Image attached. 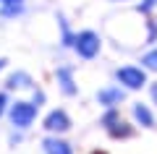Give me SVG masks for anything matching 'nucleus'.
<instances>
[{"label": "nucleus", "instance_id": "13", "mask_svg": "<svg viewBox=\"0 0 157 154\" xmlns=\"http://www.w3.org/2000/svg\"><path fill=\"white\" fill-rule=\"evenodd\" d=\"M155 6H157V0H144V3L139 6V11H141V13H149Z\"/></svg>", "mask_w": 157, "mask_h": 154}, {"label": "nucleus", "instance_id": "3", "mask_svg": "<svg viewBox=\"0 0 157 154\" xmlns=\"http://www.w3.org/2000/svg\"><path fill=\"white\" fill-rule=\"evenodd\" d=\"M118 81L123 84V86H128V89H141V86L147 84V76H144V71H141V68L126 66V68H121V71H118Z\"/></svg>", "mask_w": 157, "mask_h": 154}, {"label": "nucleus", "instance_id": "1", "mask_svg": "<svg viewBox=\"0 0 157 154\" xmlns=\"http://www.w3.org/2000/svg\"><path fill=\"white\" fill-rule=\"evenodd\" d=\"M73 47H76V52L81 58H94L97 52H100V37H97L94 32H81L76 39H73Z\"/></svg>", "mask_w": 157, "mask_h": 154}, {"label": "nucleus", "instance_id": "6", "mask_svg": "<svg viewBox=\"0 0 157 154\" xmlns=\"http://www.w3.org/2000/svg\"><path fill=\"white\" fill-rule=\"evenodd\" d=\"M45 152L47 154H73L71 146H68L66 141H60V138H47L45 141Z\"/></svg>", "mask_w": 157, "mask_h": 154}, {"label": "nucleus", "instance_id": "9", "mask_svg": "<svg viewBox=\"0 0 157 154\" xmlns=\"http://www.w3.org/2000/svg\"><path fill=\"white\" fill-rule=\"evenodd\" d=\"M24 0H3V16H16L21 11Z\"/></svg>", "mask_w": 157, "mask_h": 154}, {"label": "nucleus", "instance_id": "17", "mask_svg": "<svg viewBox=\"0 0 157 154\" xmlns=\"http://www.w3.org/2000/svg\"><path fill=\"white\" fill-rule=\"evenodd\" d=\"M94 154H100V152H94Z\"/></svg>", "mask_w": 157, "mask_h": 154}, {"label": "nucleus", "instance_id": "8", "mask_svg": "<svg viewBox=\"0 0 157 154\" xmlns=\"http://www.w3.org/2000/svg\"><path fill=\"white\" fill-rule=\"evenodd\" d=\"M58 81H60V86H63L66 94H76V86H73V78H71V71L68 68H60L58 71Z\"/></svg>", "mask_w": 157, "mask_h": 154}, {"label": "nucleus", "instance_id": "12", "mask_svg": "<svg viewBox=\"0 0 157 154\" xmlns=\"http://www.w3.org/2000/svg\"><path fill=\"white\" fill-rule=\"evenodd\" d=\"M141 63H144L147 68H152V71H157V50L147 52V55H144V60H141Z\"/></svg>", "mask_w": 157, "mask_h": 154}, {"label": "nucleus", "instance_id": "11", "mask_svg": "<svg viewBox=\"0 0 157 154\" xmlns=\"http://www.w3.org/2000/svg\"><path fill=\"white\" fill-rule=\"evenodd\" d=\"M110 133H113V136H131V128L128 126H126V123H121V120H115V123H113V126H110Z\"/></svg>", "mask_w": 157, "mask_h": 154}, {"label": "nucleus", "instance_id": "15", "mask_svg": "<svg viewBox=\"0 0 157 154\" xmlns=\"http://www.w3.org/2000/svg\"><path fill=\"white\" fill-rule=\"evenodd\" d=\"M152 97H155V102H157V84L152 86Z\"/></svg>", "mask_w": 157, "mask_h": 154}, {"label": "nucleus", "instance_id": "2", "mask_svg": "<svg viewBox=\"0 0 157 154\" xmlns=\"http://www.w3.org/2000/svg\"><path fill=\"white\" fill-rule=\"evenodd\" d=\"M34 115H37V107L29 105V102H16L11 107V120L16 128H29L34 123Z\"/></svg>", "mask_w": 157, "mask_h": 154}, {"label": "nucleus", "instance_id": "5", "mask_svg": "<svg viewBox=\"0 0 157 154\" xmlns=\"http://www.w3.org/2000/svg\"><path fill=\"white\" fill-rule=\"evenodd\" d=\"M97 99H100V105L113 107V105H118V102L123 99V92H121V89H102V92L97 94Z\"/></svg>", "mask_w": 157, "mask_h": 154}, {"label": "nucleus", "instance_id": "10", "mask_svg": "<svg viewBox=\"0 0 157 154\" xmlns=\"http://www.w3.org/2000/svg\"><path fill=\"white\" fill-rule=\"evenodd\" d=\"M32 84V78L26 76V73H13L11 78H8V86H29Z\"/></svg>", "mask_w": 157, "mask_h": 154}, {"label": "nucleus", "instance_id": "7", "mask_svg": "<svg viewBox=\"0 0 157 154\" xmlns=\"http://www.w3.org/2000/svg\"><path fill=\"white\" fill-rule=\"evenodd\" d=\"M134 118L141 123V126H147V128L155 126V118H152V112L147 110V105H141V102H139V105H134Z\"/></svg>", "mask_w": 157, "mask_h": 154}, {"label": "nucleus", "instance_id": "4", "mask_svg": "<svg viewBox=\"0 0 157 154\" xmlns=\"http://www.w3.org/2000/svg\"><path fill=\"white\" fill-rule=\"evenodd\" d=\"M45 128H47V131H52V133H63V131L71 128V120H68V115L63 110H52L50 115L45 118Z\"/></svg>", "mask_w": 157, "mask_h": 154}, {"label": "nucleus", "instance_id": "14", "mask_svg": "<svg viewBox=\"0 0 157 154\" xmlns=\"http://www.w3.org/2000/svg\"><path fill=\"white\" fill-rule=\"evenodd\" d=\"M6 105H8V97L3 92H0V115H3V112H6Z\"/></svg>", "mask_w": 157, "mask_h": 154}, {"label": "nucleus", "instance_id": "16", "mask_svg": "<svg viewBox=\"0 0 157 154\" xmlns=\"http://www.w3.org/2000/svg\"><path fill=\"white\" fill-rule=\"evenodd\" d=\"M3 66H6V60H0V71H3Z\"/></svg>", "mask_w": 157, "mask_h": 154}]
</instances>
